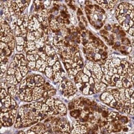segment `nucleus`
<instances>
[{"label": "nucleus", "instance_id": "nucleus-1", "mask_svg": "<svg viewBox=\"0 0 134 134\" xmlns=\"http://www.w3.org/2000/svg\"><path fill=\"white\" fill-rule=\"evenodd\" d=\"M67 113L65 105L60 100L51 97L20 107L14 126L17 129L27 128L49 117L64 116Z\"/></svg>", "mask_w": 134, "mask_h": 134}, {"label": "nucleus", "instance_id": "nucleus-2", "mask_svg": "<svg viewBox=\"0 0 134 134\" xmlns=\"http://www.w3.org/2000/svg\"><path fill=\"white\" fill-rule=\"evenodd\" d=\"M56 90L49 83L45 84L44 78L40 75H31L23 80L20 85L18 96L22 101L30 102L51 97Z\"/></svg>", "mask_w": 134, "mask_h": 134}, {"label": "nucleus", "instance_id": "nucleus-3", "mask_svg": "<svg viewBox=\"0 0 134 134\" xmlns=\"http://www.w3.org/2000/svg\"><path fill=\"white\" fill-rule=\"evenodd\" d=\"M112 95L103 102L110 107L131 115H134V91L128 88L114 90Z\"/></svg>", "mask_w": 134, "mask_h": 134}, {"label": "nucleus", "instance_id": "nucleus-4", "mask_svg": "<svg viewBox=\"0 0 134 134\" xmlns=\"http://www.w3.org/2000/svg\"><path fill=\"white\" fill-rule=\"evenodd\" d=\"M18 106L5 89L0 92V126H11L15 123Z\"/></svg>", "mask_w": 134, "mask_h": 134}, {"label": "nucleus", "instance_id": "nucleus-5", "mask_svg": "<svg viewBox=\"0 0 134 134\" xmlns=\"http://www.w3.org/2000/svg\"><path fill=\"white\" fill-rule=\"evenodd\" d=\"M117 14L118 20L124 29L134 36V10L133 7L127 3L119 5Z\"/></svg>", "mask_w": 134, "mask_h": 134}, {"label": "nucleus", "instance_id": "nucleus-6", "mask_svg": "<svg viewBox=\"0 0 134 134\" xmlns=\"http://www.w3.org/2000/svg\"><path fill=\"white\" fill-rule=\"evenodd\" d=\"M27 67L26 61L24 59H18L10 65L8 69L6 80L11 84H18L22 81L23 77L27 73Z\"/></svg>", "mask_w": 134, "mask_h": 134}, {"label": "nucleus", "instance_id": "nucleus-7", "mask_svg": "<svg viewBox=\"0 0 134 134\" xmlns=\"http://www.w3.org/2000/svg\"><path fill=\"white\" fill-rule=\"evenodd\" d=\"M44 124L55 134H71V128L69 123L65 118L49 117L45 120Z\"/></svg>", "mask_w": 134, "mask_h": 134}, {"label": "nucleus", "instance_id": "nucleus-8", "mask_svg": "<svg viewBox=\"0 0 134 134\" xmlns=\"http://www.w3.org/2000/svg\"><path fill=\"white\" fill-rule=\"evenodd\" d=\"M99 129L97 125L89 122H81L76 120L73 123L71 134H97Z\"/></svg>", "mask_w": 134, "mask_h": 134}, {"label": "nucleus", "instance_id": "nucleus-9", "mask_svg": "<svg viewBox=\"0 0 134 134\" xmlns=\"http://www.w3.org/2000/svg\"><path fill=\"white\" fill-rule=\"evenodd\" d=\"M27 134H55L44 123H39L33 125L27 131Z\"/></svg>", "mask_w": 134, "mask_h": 134}, {"label": "nucleus", "instance_id": "nucleus-10", "mask_svg": "<svg viewBox=\"0 0 134 134\" xmlns=\"http://www.w3.org/2000/svg\"><path fill=\"white\" fill-rule=\"evenodd\" d=\"M60 89L62 94L65 97L73 95L76 92V88L71 82L64 81L60 86Z\"/></svg>", "mask_w": 134, "mask_h": 134}, {"label": "nucleus", "instance_id": "nucleus-11", "mask_svg": "<svg viewBox=\"0 0 134 134\" xmlns=\"http://www.w3.org/2000/svg\"><path fill=\"white\" fill-rule=\"evenodd\" d=\"M18 91L16 87L15 86H12L11 87H9L8 88V92L10 95L14 97L17 94H18Z\"/></svg>", "mask_w": 134, "mask_h": 134}, {"label": "nucleus", "instance_id": "nucleus-12", "mask_svg": "<svg viewBox=\"0 0 134 134\" xmlns=\"http://www.w3.org/2000/svg\"><path fill=\"white\" fill-rule=\"evenodd\" d=\"M115 45L117 46H120V43L119 42H117L115 43Z\"/></svg>", "mask_w": 134, "mask_h": 134}, {"label": "nucleus", "instance_id": "nucleus-13", "mask_svg": "<svg viewBox=\"0 0 134 134\" xmlns=\"http://www.w3.org/2000/svg\"><path fill=\"white\" fill-rule=\"evenodd\" d=\"M98 18H99V20H102V15H99V16H98Z\"/></svg>", "mask_w": 134, "mask_h": 134}, {"label": "nucleus", "instance_id": "nucleus-14", "mask_svg": "<svg viewBox=\"0 0 134 134\" xmlns=\"http://www.w3.org/2000/svg\"><path fill=\"white\" fill-rule=\"evenodd\" d=\"M106 29H107V30H110L111 29L110 26H109H109H107V27H106Z\"/></svg>", "mask_w": 134, "mask_h": 134}, {"label": "nucleus", "instance_id": "nucleus-15", "mask_svg": "<svg viewBox=\"0 0 134 134\" xmlns=\"http://www.w3.org/2000/svg\"><path fill=\"white\" fill-rule=\"evenodd\" d=\"M102 50H99V53L100 54H102V52H102Z\"/></svg>", "mask_w": 134, "mask_h": 134}, {"label": "nucleus", "instance_id": "nucleus-16", "mask_svg": "<svg viewBox=\"0 0 134 134\" xmlns=\"http://www.w3.org/2000/svg\"><path fill=\"white\" fill-rule=\"evenodd\" d=\"M96 24H97V25H99L100 24V22H96Z\"/></svg>", "mask_w": 134, "mask_h": 134}]
</instances>
